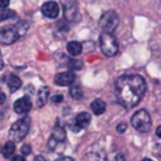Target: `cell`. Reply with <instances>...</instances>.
<instances>
[{
    "instance_id": "6da1fadb",
    "label": "cell",
    "mask_w": 161,
    "mask_h": 161,
    "mask_svg": "<svg viewBox=\"0 0 161 161\" xmlns=\"http://www.w3.org/2000/svg\"><path fill=\"white\" fill-rule=\"evenodd\" d=\"M146 89H147L146 80L137 74L123 75L116 80L117 100L127 109L134 108L143 99Z\"/></svg>"
},
{
    "instance_id": "7a4b0ae2",
    "label": "cell",
    "mask_w": 161,
    "mask_h": 161,
    "mask_svg": "<svg viewBox=\"0 0 161 161\" xmlns=\"http://www.w3.org/2000/svg\"><path fill=\"white\" fill-rule=\"evenodd\" d=\"M28 30L27 23H17L16 25H10L3 30H0V44L2 45H11L16 41H19L21 37L25 36Z\"/></svg>"
},
{
    "instance_id": "3957f363",
    "label": "cell",
    "mask_w": 161,
    "mask_h": 161,
    "mask_svg": "<svg viewBox=\"0 0 161 161\" xmlns=\"http://www.w3.org/2000/svg\"><path fill=\"white\" fill-rule=\"evenodd\" d=\"M30 117L28 116H24L21 119H19L17 122H14L11 125L10 130H8V139L14 143H19V142H23L25 136H27L28 130H30Z\"/></svg>"
},
{
    "instance_id": "277c9868",
    "label": "cell",
    "mask_w": 161,
    "mask_h": 161,
    "mask_svg": "<svg viewBox=\"0 0 161 161\" xmlns=\"http://www.w3.org/2000/svg\"><path fill=\"white\" fill-rule=\"evenodd\" d=\"M131 126L140 133H148L151 130V116L146 109H140L131 116Z\"/></svg>"
},
{
    "instance_id": "5b68a950",
    "label": "cell",
    "mask_w": 161,
    "mask_h": 161,
    "mask_svg": "<svg viewBox=\"0 0 161 161\" xmlns=\"http://www.w3.org/2000/svg\"><path fill=\"white\" fill-rule=\"evenodd\" d=\"M99 45H100L102 54L106 57H114L117 54V51H119V44H117L116 38L113 37L112 33L102 31L99 38Z\"/></svg>"
},
{
    "instance_id": "8992f818",
    "label": "cell",
    "mask_w": 161,
    "mask_h": 161,
    "mask_svg": "<svg viewBox=\"0 0 161 161\" xmlns=\"http://www.w3.org/2000/svg\"><path fill=\"white\" fill-rule=\"evenodd\" d=\"M100 28L102 31H106V33H113L114 30L119 25V17H117V13L113 10H109L100 17Z\"/></svg>"
},
{
    "instance_id": "52a82bcc",
    "label": "cell",
    "mask_w": 161,
    "mask_h": 161,
    "mask_svg": "<svg viewBox=\"0 0 161 161\" xmlns=\"http://www.w3.org/2000/svg\"><path fill=\"white\" fill-rule=\"evenodd\" d=\"M65 139H67V134H65L64 127L57 125L53 129L51 137H50V140H48V148H50L51 151H58V148L61 147V146H64Z\"/></svg>"
},
{
    "instance_id": "ba28073f",
    "label": "cell",
    "mask_w": 161,
    "mask_h": 161,
    "mask_svg": "<svg viewBox=\"0 0 161 161\" xmlns=\"http://www.w3.org/2000/svg\"><path fill=\"white\" fill-rule=\"evenodd\" d=\"M41 13L44 14L47 19H57L59 14V6L54 0H48L41 6Z\"/></svg>"
},
{
    "instance_id": "9c48e42d",
    "label": "cell",
    "mask_w": 161,
    "mask_h": 161,
    "mask_svg": "<svg viewBox=\"0 0 161 161\" xmlns=\"http://www.w3.org/2000/svg\"><path fill=\"white\" fill-rule=\"evenodd\" d=\"M64 2V14L68 21H74L78 16V4L75 0H62Z\"/></svg>"
},
{
    "instance_id": "30bf717a",
    "label": "cell",
    "mask_w": 161,
    "mask_h": 161,
    "mask_svg": "<svg viewBox=\"0 0 161 161\" xmlns=\"http://www.w3.org/2000/svg\"><path fill=\"white\" fill-rule=\"evenodd\" d=\"M31 108H33V103H31V100L28 99L27 96H23V97H20V99H17L13 105L14 112L19 114L28 113V112L31 110Z\"/></svg>"
},
{
    "instance_id": "8fae6325",
    "label": "cell",
    "mask_w": 161,
    "mask_h": 161,
    "mask_svg": "<svg viewBox=\"0 0 161 161\" xmlns=\"http://www.w3.org/2000/svg\"><path fill=\"white\" fill-rule=\"evenodd\" d=\"M54 82L58 86H69L75 82V74L74 72H59L58 75H55Z\"/></svg>"
},
{
    "instance_id": "7c38bea8",
    "label": "cell",
    "mask_w": 161,
    "mask_h": 161,
    "mask_svg": "<svg viewBox=\"0 0 161 161\" xmlns=\"http://www.w3.org/2000/svg\"><path fill=\"white\" fill-rule=\"evenodd\" d=\"M48 95H50V89H48L47 86H42V88L38 89V92H37V96H36V105H37V108H42L44 105H47Z\"/></svg>"
},
{
    "instance_id": "4fadbf2b",
    "label": "cell",
    "mask_w": 161,
    "mask_h": 161,
    "mask_svg": "<svg viewBox=\"0 0 161 161\" xmlns=\"http://www.w3.org/2000/svg\"><path fill=\"white\" fill-rule=\"evenodd\" d=\"M75 123H76V127L86 129L91 125V114H89L88 112H82V113H79L78 116H76Z\"/></svg>"
},
{
    "instance_id": "5bb4252c",
    "label": "cell",
    "mask_w": 161,
    "mask_h": 161,
    "mask_svg": "<svg viewBox=\"0 0 161 161\" xmlns=\"http://www.w3.org/2000/svg\"><path fill=\"white\" fill-rule=\"evenodd\" d=\"M67 51L69 55L72 57H78L80 53H82V44L78 41H69L67 44Z\"/></svg>"
},
{
    "instance_id": "9a60e30c",
    "label": "cell",
    "mask_w": 161,
    "mask_h": 161,
    "mask_svg": "<svg viewBox=\"0 0 161 161\" xmlns=\"http://www.w3.org/2000/svg\"><path fill=\"white\" fill-rule=\"evenodd\" d=\"M91 109L96 116H99V114H103V112L106 110V103L102 99H95L91 103Z\"/></svg>"
},
{
    "instance_id": "2e32d148",
    "label": "cell",
    "mask_w": 161,
    "mask_h": 161,
    "mask_svg": "<svg viewBox=\"0 0 161 161\" xmlns=\"http://www.w3.org/2000/svg\"><path fill=\"white\" fill-rule=\"evenodd\" d=\"M14 151H16V146H14V142H11V140L7 142L2 147V154H3V157H6V158H11Z\"/></svg>"
},
{
    "instance_id": "e0dca14e",
    "label": "cell",
    "mask_w": 161,
    "mask_h": 161,
    "mask_svg": "<svg viewBox=\"0 0 161 161\" xmlns=\"http://www.w3.org/2000/svg\"><path fill=\"white\" fill-rule=\"evenodd\" d=\"M7 85H8V89H10L11 92H16L17 89L21 86V79H20L17 75H10L7 79Z\"/></svg>"
},
{
    "instance_id": "ac0fdd59",
    "label": "cell",
    "mask_w": 161,
    "mask_h": 161,
    "mask_svg": "<svg viewBox=\"0 0 161 161\" xmlns=\"http://www.w3.org/2000/svg\"><path fill=\"white\" fill-rule=\"evenodd\" d=\"M69 95H71V97L72 99H75V100H79V99H82V96H83V93H82V88H80L79 85H71V88H69Z\"/></svg>"
},
{
    "instance_id": "d6986e66",
    "label": "cell",
    "mask_w": 161,
    "mask_h": 161,
    "mask_svg": "<svg viewBox=\"0 0 161 161\" xmlns=\"http://www.w3.org/2000/svg\"><path fill=\"white\" fill-rule=\"evenodd\" d=\"M14 16H16V13H14L13 10H7V8H2V10H0V21L13 19Z\"/></svg>"
},
{
    "instance_id": "ffe728a7",
    "label": "cell",
    "mask_w": 161,
    "mask_h": 161,
    "mask_svg": "<svg viewBox=\"0 0 161 161\" xmlns=\"http://www.w3.org/2000/svg\"><path fill=\"white\" fill-rule=\"evenodd\" d=\"M68 67H69L71 71H78L82 68V61H79V59H71L68 62Z\"/></svg>"
},
{
    "instance_id": "44dd1931",
    "label": "cell",
    "mask_w": 161,
    "mask_h": 161,
    "mask_svg": "<svg viewBox=\"0 0 161 161\" xmlns=\"http://www.w3.org/2000/svg\"><path fill=\"white\" fill-rule=\"evenodd\" d=\"M30 146H28V144H25V146H23V147H21V154H23V156H28V154H30Z\"/></svg>"
},
{
    "instance_id": "7402d4cb",
    "label": "cell",
    "mask_w": 161,
    "mask_h": 161,
    "mask_svg": "<svg viewBox=\"0 0 161 161\" xmlns=\"http://www.w3.org/2000/svg\"><path fill=\"white\" fill-rule=\"evenodd\" d=\"M126 129H127L126 123H119V126H117V131H119V133H125Z\"/></svg>"
},
{
    "instance_id": "603a6c76",
    "label": "cell",
    "mask_w": 161,
    "mask_h": 161,
    "mask_svg": "<svg viewBox=\"0 0 161 161\" xmlns=\"http://www.w3.org/2000/svg\"><path fill=\"white\" fill-rule=\"evenodd\" d=\"M10 3V0H0V8H6Z\"/></svg>"
},
{
    "instance_id": "cb8c5ba5",
    "label": "cell",
    "mask_w": 161,
    "mask_h": 161,
    "mask_svg": "<svg viewBox=\"0 0 161 161\" xmlns=\"http://www.w3.org/2000/svg\"><path fill=\"white\" fill-rule=\"evenodd\" d=\"M62 95H57V96H54V99H53V102L54 103H59V102H62Z\"/></svg>"
},
{
    "instance_id": "d4e9b609",
    "label": "cell",
    "mask_w": 161,
    "mask_h": 161,
    "mask_svg": "<svg viewBox=\"0 0 161 161\" xmlns=\"http://www.w3.org/2000/svg\"><path fill=\"white\" fill-rule=\"evenodd\" d=\"M6 100V96H4V93H3V92H0V105H2L3 102H4Z\"/></svg>"
},
{
    "instance_id": "484cf974",
    "label": "cell",
    "mask_w": 161,
    "mask_h": 161,
    "mask_svg": "<svg viewBox=\"0 0 161 161\" xmlns=\"http://www.w3.org/2000/svg\"><path fill=\"white\" fill-rule=\"evenodd\" d=\"M156 134H157V137H160L161 139V125L157 127V130H156Z\"/></svg>"
},
{
    "instance_id": "4316f807",
    "label": "cell",
    "mask_w": 161,
    "mask_h": 161,
    "mask_svg": "<svg viewBox=\"0 0 161 161\" xmlns=\"http://www.w3.org/2000/svg\"><path fill=\"white\" fill-rule=\"evenodd\" d=\"M24 157L25 156H14V154H13V157H11V158H13V160H24Z\"/></svg>"
},
{
    "instance_id": "83f0119b",
    "label": "cell",
    "mask_w": 161,
    "mask_h": 161,
    "mask_svg": "<svg viewBox=\"0 0 161 161\" xmlns=\"http://www.w3.org/2000/svg\"><path fill=\"white\" fill-rule=\"evenodd\" d=\"M36 160H45V158H44L42 156H37V157H36Z\"/></svg>"
},
{
    "instance_id": "f1b7e54d",
    "label": "cell",
    "mask_w": 161,
    "mask_h": 161,
    "mask_svg": "<svg viewBox=\"0 0 161 161\" xmlns=\"http://www.w3.org/2000/svg\"><path fill=\"white\" fill-rule=\"evenodd\" d=\"M3 67H4V64H3V61H2V59H0V69H2Z\"/></svg>"
},
{
    "instance_id": "f546056e",
    "label": "cell",
    "mask_w": 161,
    "mask_h": 161,
    "mask_svg": "<svg viewBox=\"0 0 161 161\" xmlns=\"http://www.w3.org/2000/svg\"><path fill=\"white\" fill-rule=\"evenodd\" d=\"M0 151H2V147H0Z\"/></svg>"
}]
</instances>
